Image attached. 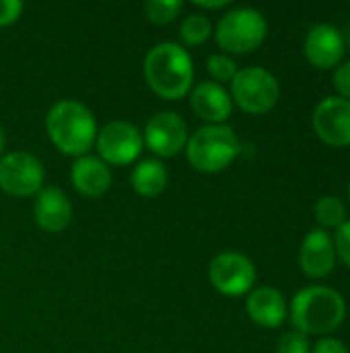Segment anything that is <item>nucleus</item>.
<instances>
[{
	"label": "nucleus",
	"mask_w": 350,
	"mask_h": 353,
	"mask_svg": "<svg viewBox=\"0 0 350 353\" xmlns=\"http://www.w3.org/2000/svg\"><path fill=\"white\" fill-rule=\"evenodd\" d=\"M142 74L157 97L177 101L190 95L194 87V60L182 43L161 41L146 52Z\"/></svg>",
	"instance_id": "nucleus-1"
},
{
	"label": "nucleus",
	"mask_w": 350,
	"mask_h": 353,
	"mask_svg": "<svg viewBox=\"0 0 350 353\" xmlns=\"http://www.w3.org/2000/svg\"><path fill=\"white\" fill-rule=\"evenodd\" d=\"M45 132L52 145L68 157H83L95 147L97 120L78 99H60L45 114Z\"/></svg>",
	"instance_id": "nucleus-2"
},
{
	"label": "nucleus",
	"mask_w": 350,
	"mask_h": 353,
	"mask_svg": "<svg viewBox=\"0 0 350 353\" xmlns=\"http://www.w3.org/2000/svg\"><path fill=\"white\" fill-rule=\"evenodd\" d=\"M295 331L303 335H330L347 319V302L328 285H307L295 294L289 306Z\"/></svg>",
	"instance_id": "nucleus-3"
},
{
	"label": "nucleus",
	"mask_w": 350,
	"mask_h": 353,
	"mask_svg": "<svg viewBox=\"0 0 350 353\" xmlns=\"http://www.w3.org/2000/svg\"><path fill=\"white\" fill-rule=\"evenodd\" d=\"M188 163L202 174L227 170L241 153V143L235 130L227 124H204L194 130L186 145Z\"/></svg>",
	"instance_id": "nucleus-4"
},
{
	"label": "nucleus",
	"mask_w": 350,
	"mask_h": 353,
	"mask_svg": "<svg viewBox=\"0 0 350 353\" xmlns=\"http://www.w3.org/2000/svg\"><path fill=\"white\" fill-rule=\"evenodd\" d=\"M268 37L266 17L252 6H235L227 10L215 29V39L223 54H250Z\"/></svg>",
	"instance_id": "nucleus-5"
},
{
	"label": "nucleus",
	"mask_w": 350,
	"mask_h": 353,
	"mask_svg": "<svg viewBox=\"0 0 350 353\" xmlns=\"http://www.w3.org/2000/svg\"><path fill=\"white\" fill-rule=\"evenodd\" d=\"M229 95L241 112L262 116L274 110V105L278 103L281 85L270 70L262 66H245L239 68L235 79L231 81Z\"/></svg>",
	"instance_id": "nucleus-6"
},
{
	"label": "nucleus",
	"mask_w": 350,
	"mask_h": 353,
	"mask_svg": "<svg viewBox=\"0 0 350 353\" xmlns=\"http://www.w3.org/2000/svg\"><path fill=\"white\" fill-rule=\"evenodd\" d=\"M43 163L27 151H10L0 157V190L14 199L37 196L43 188Z\"/></svg>",
	"instance_id": "nucleus-7"
},
{
	"label": "nucleus",
	"mask_w": 350,
	"mask_h": 353,
	"mask_svg": "<svg viewBox=\"0 0 350 353\" xmlns=\"http://www.w3.org/2000/svg\"><path fill=\"white\" fill-rule=\"evenodd\" d=\"M95 149L99 153L97 157L103 163H107L109 168L111 165H116V168L130 165L140 157V153L144 149L142 130L128 120L107 122L97 132Z\"/></svg>",
	"instance_id": "nucleus-8"
},
{
	"label": "nucleus",
	"mask_w": 350,
	"mask_h": 353,
	"mask_svg": "<svg viewBox=\"0 0 350 353\" xmlns=\"http://www.w3.org/2000/svg\"><path fill=\"white\" fill-rule=\"evenodd\" d=\"M256 277L258 273L252 259L237 250H225L217 254L208 265L210 285L227 298L250 294L256 285Z\"/></svg>",
	"instance_id": "nucleus-9"
},
{
	"label": "nucleus",
	"mask_w": 350,
	"mask_h": 353,
	"mask_svg": "<svg viewBox=\"0 0 350 353\" xmlns=\"http://www.w3.org/2000/svg\"><path fill=\"white\" fill-rule=\"evenodd\" d=\"M188 139H190L188 124L175 112H159L151 116V120L142 130L144 147L161 161L179 155L186 149Z\"/></svg>",
	"instance_id": "nucleus-10"
},
{
	"label": "nucleus",
	"mask_w": 350,
	"mask_h": 353,
	"mask_svg": "<svg viewBox=\"0 0 350 353\" xmlns=\"http://www.w3.org/2000/svg\"><path fill=\"white\" fill-rule=\"evenodd\" d=\"M314 130L330 147L350 145V101L338 95L322 99L314 110Z\"/></svg>",
	"instance_id": "nucleus-11"
},
{
	"label": "nucleus",
	"mask_w": 350,
	"mask_h": 353,
	"mask_svg": "<svg viewBox=\"0 0 350 353\" xmlns=\"http://www.w3.org/2000/svg\"><path fill=\"white\" fill-rule=\"evenodd\" d=\"M303 52L311 66L318 70H330L340 64L347 52V41L338 27L330 23H316L305 35Z\"/></svg>",
	"instance_id": "nucleus-12"
},
{
	"label": "nucleus",
	"mask_w": 350,
	"mask_h": 353,
	"mask_svg": "<svg viewBox=\"0 0 350 353\" xmlns=\"http://www.w3.org/2000/svg\"><path fill=\"white\" fill-rule=\"evenodd\" d=\"M336 261L338 259H336L334 240L326 230L316 228L305 234L301 242V250H299V265L307 277L322 279L330 275L336 267Z\"/></svg>",
	"instance_id": "nucleus-13"
},
{
	"label": "nucleus",
	"mask_w": 350,
	"mask_h": 353,
	"mask_svg": "<svg viewBox=\"0 0 350 353\" xmlns=\"http://www.w3.org/2000/svg\"><path fill=\"white\" fill-rule=\"evenodd\" d=\"M190 108L206 124H225L233 112V99L223 85L202 81L190 91Z\"/></svg>",
	"instance_id": "nucleus-14"
},
{
	"label": "nucleus",
	"mask_w": 350,
	"mask_h": 353,
	"mask_svg": "<svg viewBox=\"0 0 350 353\" xmlns=\"http://www.w3.org/2000/svg\"><path fill=\"white\" fill-rule=\"evenodd\" d=\"M33 219L39 230L47 234L64 232L72 221V203L58 186H45L39 190L33 207Z\"/></svg>",
	"instance_id": "nucleus-15"
},
{
	"label": "nucleus",
	"mask_w": 350,
	"mask_h": 353,
	"mask_svg": "<svg viewBox=\"0 0 350 353\" xmlns=\"http://www.w3.org/2000/svg\"><path fill=\"white\" fill-rule=\"evenodd\" d=\"M245 310H248V316L258 327H264V329H276L289 319V304L283 292H278L272 285L254 288L248 294Z\"/></svg>",
	"instance_id": "nucleus-16"
},
{
	"label": "nucleus",
	"mask_w": 350,
	"mask_h": 353,
	"mask_svg": "<svg viewBox=\"0 0 350 353\" xmlns=\"http://www.w3.org/2000/svg\"><path fill=\"white\" fill-rule=\"evenodd\" d=\"M70 182L80 196L101 199L111 186V168L95 155H83L70 168Z\"/></svg>",
	"instance_id": "nucleus-17"
},
{
	"label": "nucleus",
	"mask_w": 350,
	"mask_h": 353,
	"mask_svg": "<svg viewBox=\"0 0 350 353\" xmlns=\"http://www.w3.org/2000/svg\"><path fill=\"white\" fill-rule=\"evenodd\" d=\"M130 184H132V188H134V192L138 196L155 199V196L163 194L167 184H169L167 165L157 157L144 159V161L134 165V170L130 174Z\"/></svg>",
	"instance_id": "nucleus-18"
},
{
	"label": "nucleus",
	"mask_w": 350,
	"mask_h": 353,
	"mask_svg": "<svg viewBox=\"0 0 350 353\" xmlns=\"http://www.w3.org/2000/svg\"><path fill=\"white\" fill-rule=\"evenodd\" d=\"M212 21L204 12H192L188 14L179 25V39L188 48L202 46L212 35Z\"/></svg>",
	"instance_id": "nucleus-19"
},
{
	"label": "nucleus",
	"mask_w": 350,
	"mask_h": 353,
	"mask_svg": "<svg viewBox=\"0 0 350 353\" xmlns=\"http://www.w3.org/2000/svg\"><path fill=\"white\" fill-rule=\"evenodd\" d=\"M316 219L318 223L322 225V230H328V228H338L347 221V209H344V203L334 196V194H328V196H322L318 203H316Z\"/></svg>",
	"instance_id": "nucleus-20"
},
{
	"label": "nucleus",
	"mask_w": 350,
	"mask_h": 353,
	"mask_svg": "<svg viewBox=\"0 0 350 353\" xmlns=\"http://www.w3.org/2000/svg\"><path fill=\"white\" fill-rule=\"evenodd\" d=\"M182 10H184L182 0H146L144 2V17L153 25H169L179 17Z\"/></svg>",
	"instance_id": "nucleus-21"
},
{
	"label": "nucleus",
	"mask_w": 350,
	"mask_h": 353,
	"mask_svg": "<svg viewBox=\"0 0 350 353\" xmlns=\"http://www.w3.org/2000/svg\"><path fill=\"white\" fill-rule=\"evenodd\" d=\"M206 70L215 83H231L237 74V62L229 54H210L206 60Z\"/></svg>",
	"instance_id": "nucleus-22"
},
{
	"label": "nucleus",
	"mask_w": 350,
	"mask_h": 353,
	"mask_svg": "<svg viewBox=\"0 0 350 353\" xmlns=\"http://www.w3.org/2000/svg\"><path fill=\"white\" fill-rule=\"evenodd\" d=\"M276 353H311V345H309L307 335L299 331H289L278 339Z\"/></svg>",
	"instance_id": "nucleus-23"
},
{
	"label": "nucleus",
	"mask_w": 350,
	"mask_h": 353,
	"mask_svg": "<svg viewBox=\"0 0 350 353\" xmlns=\"http://www.w3.org/2000/svg\"><path fill=\"white\" fill-rule=\"evenodd\" d=\"M332 240H334V248H336V259H340L350 269V219L336 228Z\"/></svg>",
	"instance_id": "nucleus-24"
},
{
	"label": "nucleus",
	"mask_w": 350,
	"mask_h": 353,
	"mask_svg": "<svg viewBox=\"0 0 350 353\" xmlns=\"http://www.w3.org/2000/svg\"><path fill=\"white\" fill-rule=\"evenodd\" d=\"M25 10V4L21 0H0V27L14 25Z\"/></svg>",
	"instance_id": "nucleus-25"
},
{
	"label": "nucleus",
	"mask_w": 350,
	"mask_h": 353,
	"mask_svg": "<svg viewBox=\"0 0 350 353\" xmlns=\"http://www.w3.org/2000/svg\"><path fill=\"white\" fill-rule=\"evenodd\" d=\"M332 83H334V89L338 91V97L349 99L350 101V60L349 62L338 64V66L334 68Z\"/></svg>",
	"instance_id": "nucleus-26"
},
{
	"label": "nucleus",
	"mask_w": 350,
	"mask_h": 353,
	"mask_svg": "<svg viewBox=\"0 0 350 353\" xmlns=\"http://www.w3.org/2000/svg\"><path fill=\"white\" fill-rule=\"evenodd\" d=\"M311 353H350L349 347L340 341V339H334V337H324L322 341H318Z\"/></svg>",
	"instance_id": "nucleus-27"
},
{
	"label": "nucleus",
	"mask_w": 350,
	"mask_h": 353,
	"mask_svg": "<svg viewBox=\"0 0 350 353\" xmlns=\"http://www.w3.org/2000/svg\"><path fill=\"white\" fill-rule=\"evenodd\" d=\"M194 6L202 8V10H221L231 6L229 0H194Z\"/></svg>",
	"instance_id": "nucleus-28"
},
{
	"label": "nucleus",
	"mask_w": 350,
	"mask_h": 353,
	"mask_svg": "<svg viewBox=\"0 0 350 353\" xmlns=\"http://www.w3.org/2000/svg\"><path fill=\"white\" fill-rule=\"evenodd\" d=\"M4 147H6V134H4V130L0 126V157L4 155Z\"/></svg>",
	"instance_id": "nucleus-29"
},
{
	"label": "nucleus",
	"mask_w": 350,
	"mask_h": 353,
	"mask_svg": "<svg viewBox=\"0 0 350 353\" xmlns=\"http://www.w3.org/2000/svg\"><path fill=\"white\" fill-rule=\"evenodd\" d=\"M349 199H350V184H349Z\"/></svg>",
	"instance_id": "nucleus-30"
}]
</instances>
